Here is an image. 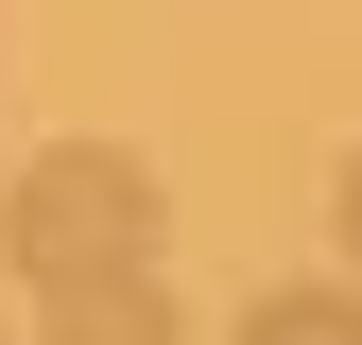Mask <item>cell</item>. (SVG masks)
I'll return each instance as SVG.
<instances>
[{"mask_svg":"<svg viewBox=\"0 0 362 345\" xmlns=\"http://www.w3.org/2000/svg\"><path fill=\"white\" fill-rule=\"evenodd\" d=\"M328 225H345V276H362V156H345V190H328Z\"/></svg>","mask_w":362,"mask_h":345,"instance_id":"4","label":"cell"},{"mask_svg":"<svg viewBox=\"0 0 362 345\" xmlns=\"http://www.w3.org/2000/svg\"><path fill=\"white\" fill-rule=\"evenodd\" d=\"M242 345H362V293L293 276V293H259V311H242Z\"/></svg>","mask_w":362,"mask_h":345,"instance_id":"3","label":"cell"},{"mask_svg":"<svg viewBox=\"0 0 362 345\" xmlns=\"http://www.w3.org/2000/svg\"><path fill=\"white\" fill-rule=\"evenodd\" d=\"M52 345H190V311H173V276H86L52 293Z\"/></svg>","mask_w":362,"mask_h":345,"instance_id":"2","label":"cell"},{"mask_svg":"<svg viewBox=\"0 0 362 345\" xmlns=\"http://www.w3.org/2000/svg\"><path fill=\"white\" fill-rule=\"evenodd\" d=\"M0 242H18V276L35 293H86V276H156V242H173V190L121 139H52L18 172V207H0Z\"/></svg>","mask_w":362,"mask_h":345,"instance_id":"1","label":"cell"}]
</instances>
